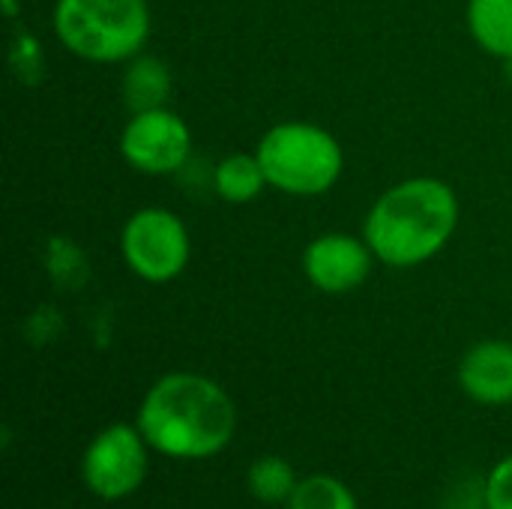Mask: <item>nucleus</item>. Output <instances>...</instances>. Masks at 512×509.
<instances>
[{
  "label": "nucleus",
  "mask_w": 512,
  "mask_h": 509,
  "mask_svg": "<svg viewBox=\"0 0 512 509\" xmlns=\"http://www.w3.org/2000/svg\"><path fill=\"white\" fill-rule=\"evenodd\" d=\"M465 21L486 54L512 60V0H468Z\"/></svg>",
  "instance_id": "obj_10"
},
{
  "label": "nucleus",
  "mask_w": 512,
  "mask_h": 509,
  "mask_svg": "<svg viewBox=\"0 0 512 509\" xmlns=\"http://www.w3.org/2000/svg\"><path fill=\"white\" fill-rule=\"evenodd\" d=\"M135 423L153 453L204 462L234 441L237 405L219 381L201 372H168L144 393Z\"/></svg>",
  "instance_id": "obj_1"
},
{
  "label": "nucleus",
  "mask_w": 512,
  "mask_h": 509,
  "mask_svg": "<svg viewBox=\"0 0 512 509\" xmlns=\"http://www.w3.org/2000/svg\"><path fill=\"white\" fill-rule=\"evenodd\" d=\"M462 393L486 408L512 405V342L483 339L471 345L459 363Z\"/></svg>",
  "instance_id": "obj_9"
},
{
  "label": "nucleus",
  "mask_w": 512,
  "mask_h": 509,
  "mask_svg": "<svg viewBox=\"0 0 512 509\" xmlns=\"http://www.w3.org/2000/svg\"><path fill=\"white\" fill-rule=\"evenodd\" d=\"M285 509H360L357 495L330 474L303 477Z\"/></svg>",
  "instance_id": "obj_14"
},
{
  "label": "nucleus",
  "mask_w": 512,
  "mask_h": 509,
  "mask_svg": "<svg viewBox=\"0 0 512 509\" xmlns=\"http://www.w3.org/2000/svg\"><path fill=\"white\" fill-rule=\"evenodd\" d=\"M375 252L366 237H354L345 231H330L315 237L303 249V276L321 294L342 297L366 285L375 267Z\"/></svg>",
  "instance_id": "obj_8"
},
{
  "label": "nucleus",
  "mask_w": 512,
  "mask_h": 509,
  "mask_svg": "<svg viewBox=\"0 0 512 509\" xmlns=\"http://www.w3.org/2000/svg\"><path fill=\"white\" fill-rule=\"evenodd\" d=\"M483 509H512V456L492 465L483 483Z\"/></svg>",
  "instance_id": "obj_15"
},
{
  "label": "nucleus",
  "mask_w": 512,
  "mask_h": 509,
  "mask_svg": "<svg viewBox=\"0 0 512 509\" xmlns=\"http://www.w3.org/2000/svg\"><path fill=\"white\" fill-rule=\"evenodd\" d=\"M459 195L441 177H408L375 198L363 237L375 258L393 270H411L447 249L459 228Z\"/></svg>",
  "instance_id": "obj_2"
},
{
  "label": "nucleus",
  "mask_w": 512,
  "mask_h": 509,
  "mask_svg": "<svg viewBox=\"0 0 512 509\" xmlns=\"http://www.w3.org/2000/svg\"><path fill=\"white\" fill-rule=\"evenodd\" d=\"M297 471L282 456H261L246 471V489L258 504H288V498L297 489Z\"/></svg>",
  "instance_id": "obj_13"
},
{
  "label": "nucleus",
  "mask_w": 512,
  "mask_h": 509,
  "mask_svg": "<svg viewBox=\"0 0 512 509\" xmlns=\"http://www.w3.org/2000/svg\"><path fill=\"white\" fill-rule=\"evenodd\" d=\"M147 0H57L54 36L87 63H129L150 39Z\"/></svg>",
  "instance_id": "obj_3"
},
{
  "label": "nucleus",
  "mask_w": 512,
  "mask_h": 509,
  "mask_svg": "<svg viewBox=\"0 0 512 509\" xmlns=\"http://www.w3.org/2000/svg\"><path fill=\"white\" fill-rule=\"evenodd\" d=\"M270 189L294 198H315L330 192L342 171L345 153L339 138L306 120H285L270 126L255 147Z\"/></svg>",
  "instance_id": "obj_4"
},
{
  "label": "nucleus",
  "mask_w": 512,
  "mask_h": 509,
  "mask_svg": "<svg viewBox=\"0 0 512 509\" xmlns=\"http://www.w3.org/2000/svg\"><path fill=\"white\" fill-rule=\"evenodd\" d=\"M171 93V72L162 60L138 54L129 60V69L123 75V96L132 111L162 108Z\"/></svg>",
  "instance_id": "obj_12"
},
{
  "label": "nucleus",
  "mask_w": 512,
  "mask_h": 509,
  "mask_svg": "<svg viewBox=\"0 0 512 509\" xmlns=\"http://www.w3.org/2000/svg\"><path fill=\"white\" fill-rule=\"evenodd\" d=\"M120 255L138 279L150 285L174 282L192 258L189 228L168 207H141L120 231Z\"/></svg>",
  "instance_id": "obj_5"
},
{
  "label": "nucleus",
  "mask_w": 512,
  "mask_h": 509,
  "mask_svg": "<svg viewBox=\"0 0 512 509\" xmlns=\"http://www.w3.org/2000/svg\"><path fill=\"white\" fill-rule=\"evenodd\" d=\"M216 195L228 204H252L270 186L258 153H231L213 171Z\"/></svg>",
  "instance_id": "obj_11"
},
{
  "label": "nucleus",
  "mask_w": 512,
  "mask_h": 509,
  "mask_svg": "<svg viewBox=\"0 0 512 509\" xmlns=\"http://www.w3.org/2000/svg\"><path fill=\"white\" fill-rule=\"evenodd\" d=\"M189 153H192V129L168 105L132 111V117L120 132V156L126 159L129 168L147 177H165L180 171Z\"/></svg>",
  "instance_id": "obj_7"
},
{
  "label": "nucleus",
  "mask_w": 512,
  "mask_h": 509,
  "mask_svg": "<svg viewBox=\"0 0 512 509\" xmlns=\"http://www.w3.org/2000/svg\"><path fill=\"white\" fill-rule=\"evenodd\" d=\"M150 453L153 450L138 423H111L84 447L81 483L105 504L126 501L144 486L150 474Z\"/></svg>",
  "instance_id": "obj_6"
}]
</instances>
